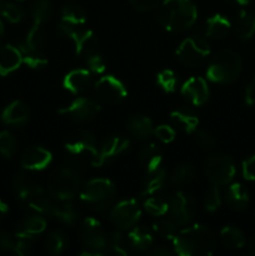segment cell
<instances>
[{"instance_id": "6da1fadb", "label": "cell", "mask_w": 255, "mask_h": 256, "mask_svg": "<svg viewBox=\"0 0 255 256\" xmlns=\"http://www.w3.org/2000/svg\"><path fill=\"white\" fill-rule=\"evenodd\" d=\"M172 242L175 252L180 256L212 255L216 246L212 230L199 224L179 230Z\"/></svg>"}, {"instance_id": "7a4b0ae2", "label": "cell", "mask_w": 255, "mask_h": 256, "mask_svg": "<svg viewBox=\"0 0 255 256\" xmlns=\"http://www.w3.org/2000/svg\"><path fill=\"white\" fill-rule=\"evenodd\" d=\"M198 12L192 0H164L158 9L156 18L164 29L182 32L192 26Z\"/></svg>"}, {"instance_id": "3957f363", "label": "cell", "mask_w": 255, "mask_h": 256, "mask_svg": "<svg viewBox=\"0 0 255 256\" xmlns=\"http://www.w3.org/2000/svg\"><path fill=\"white\" fill-rule=\"evenodd\" d=\"M242 62L239 55L232 50H222L212 56L206 70V76L210 82L218 84H229L242 72Z\"/></svg>"}, {"instance_id": "277c9868", "label": "cell", "mask_w": 255, "mask_h": 256, "mask_svg": "<svg viewBox=\"0 0 255 256\" xmlns=\"http://www.w3.org/2000/svg\"><path fill=\"white\" fill-rule=\"evenodd\" d=\"M116 189L110 180L98 178L86 182L80 198L82 202L95 210H104L114 202Z\"/></svg>"}, {"instance_id": "5b68a950", "label": "cell", "mask_w": 255, "mask_h": 256, "mask_svg": "<svg viewBox=\"0 0 255 256\" xmlns=\"http://www.w3.org/2000/svg\"><path fill=\"white\" fill-rule=\"evenodd\" d=\"M79 189V175L70 168H62L55 172L48 182V192L50 196L59 202H70L76 196Z\"/></svg>"}, {"instance_id": "8992f818", "label": "cell", "mask_w": 255, "mask_h": 256, "mask_svg": "<svg viewBox=\"0 0 255 256\" xmlns=\"http://www.w3.org/2000/svg\"><path fill=\"white\" fill-rule=\"evenodd\" d=\"M32 25L26 35V39L22 45L30 49H40L44 42L42 24L46 22L52 16V4L49 0H35L32 8Z\"/></svg>"}, {"instance_id": "52a82bcc", "label": "cell", "mask_w": 255, "mask_h": 256, "mask_svg": "<svg viewBox=\"0 0 255 256\" xmlns=\"http://www.w3.org/2000/svg\"><path fill=\"white\" fill-rule=\"evenodd\" d=\"M59 32L60 34L72 40L76 55L89 56L95 52L98 40L92 30L82 29V25H72L62 20V22L59 24Z\"/></svg>"}, {"instance_id": "ba28073f", "label": "cell", "mask_w": 255, "mask_h": 256, "mask_svg": "<svg viewBox=\"0 0 255 256\" xmlns=\"http://www.w3.org/2000/svg\"><path fill=\"white\" fill-rule=\"evenodd\" d=\"M205 174L210 182L218 186L228 185L235 175V166L228 155H212L205 162Z\"/></svg>"}, {"instance_id": "9c48e42d", "label": "cell", "mask_w": 255, "mask_h": 256, "mask_svg": "<svg viewBox=\"0 0 255 256\" xmlns=\"http://www.w3.org/2000/svg\"><path fill=\"white\" fill-rule=\"evenodd\" d=\"M210 54V46L205 39L200 36H190L182 40L176 50V56L182 64L195 66L200 64Z\"/></svg>"}, {"instance_id": "30bf717a", "label": "cell", "mask_w": 255, "mask_h": 256, "mask_svg": "<svg viewBox=\"0 0 255 256\" xmlns=\"http://www.w3.org/2000/svg\"><path fill=\"white\" fill-rule=\"evenodd\" d=\"M80 240L82 244L98 255H102L108 249V240L99 220L86 218L80 226Z\"/></svg>"}, {"instance_id": "8fae6325", "label": "cell", "mask_w": 255, "mask_h": 256, "mask_svg": "<svg viewBox=\"0 0 255 256\" xmlns=\"http://www.w3.org/2000/svg\"><path fill=\"white\" fill-rule=\"evenodd\" d=\"M168 202H169V209L166 214L179 226H185L192 222L195 214V202L189 194L178 192L168 199Z\"/></svg>"}, {"instance_id": "7c38bea8", "label": "cell", "mask_w": 255, "mask_h": 256, "mask_svg": "<svg viewBox=\"0 0 255 256\" xmlns=\"http://www.w3.org/2000/svg\"><path fill=\"white\" fill-rule=\"evenodd\" d=\"M140 215H142V210L136 200L128 199L118 202L112 208L110 219L114 222L115 226L122 230H128L135 226V224L139 222Z\"/></svg>"}, {"instance_id": "4fadbf2b", "label": "cell", "mask_w": 255, "mask_h": 256, "mask_svg": "<svg viewBox=\"0 0 255 256\" xmlns=\"http://www.w3.org/2000/svg\"><path fill=\"white\" fill-rule=\"evenodd\" d=\"M100 112V106L94 100L86 98H78L68 106L59 109V114L68 115L78 122H88L94 119Z\"/></svg>"}, {"instance_id": "5bb4252c", "label": "cell", "mask_w": 255, "mask_h": 256, "mask_svg": "<svg viewBox=\"0 0 255 256\" xmlns=\"http://www.w3.org/2000/svg\"><path fill=\"white\" fill-rule=\"evenodd\" d=\"M94 90L98 96L104 102L115 104L126 96L125 85L114 75H105L102 76L94 85Z\"/></svg>"}, {"instance_id": "9a60e30c", "label": "cell", "mask_w": 255, "mask_h": 256, "mask_svg": "<svg viewBox=\"0 0 255 256\" xmlns=\"http://www.w3.org/2000/svg\"><path fill=\"white\" fill-rule=\"evenodd\" d=\"M65 149L74 156H89L90 162L95 160L98 155L96 140L89 132H79L74 138L65 144Z\"/></svg>"}, {"instance_id": "2e32d148", "label": "cell", "mask_w": 255, "mask_h": 256, "mask_svg": "<svg viewBox=\"0 0 255 256\" xmlns=\"http://www.w3.org/2000/svg\"><path fill=\"white\" fill-rule=\"evenodd\" d=\"M20 200L29 208L36 210L38 212L50 215V216H52V212H54V209L58 202V200L50 196V194L48 195L42 188L35 184L30 188L29 192Z\"/></svg>"}, {"instance_id": "e0dca14e", "label": "cell", "mask_w": 255, "mask_h": 256, "mask_svg": "<svg viewBox=\"0 0 255 256\" xmlns=\"http://www.w3.org/2000/svg\"><path fill=\"white\" fill-rule=\"evenodd\" d=\"M129 148V140L122 136H110L105 139L102 148L98 150V155L94 162H92V166H102L106 162L116 158L118 155L122 154Z\"/></svg>"}, {"instance_id": "ac0fdd59", "label": "cell", "mask_w": 255, "mask_h": 256, "mask_svg": "<svg viewBox=\"0 0 255 256\" xmlns=\"http://www.w3.org/2000/svg\"><path fill=\"white\" fill-rule=\"evenodd\" d=\"M52 155L49 150L44 149L42 146H32L28 150H25L22 154V166L26 170H42L52 162Z\"/></svg>"}, {"instance_id": "d6986e66", "label": "cell", "mask_w": 255, "mask_h": 256, "mask_svg": "<svg viewBox=\"0 0 255 256\" xmlns=\"http://www.w3.org/2000/svg\"><path fill=\"white\" fill-rule=\"evenodd\" d=\"M182 94L199 106L209 99V86L202 78H190L182 86Z\"/></svg>"}, {"instance_id": "ffe728a7", "label": "cell", "mask_w": 255, "mask_h": 256, "mask_svg": "<svg viewBox=\"0 0 255 256\" xmlns=\"http://www.w3.org/2000/svg\"><path fill=\"white\" fill-rule=\"evenodd\" d=\"M30 118V110L28 105L22 100L10 102L2 114V122L12 126H22Z\"/></svg>"}, {"instance_id": "44dd1931", "label": "cell", "mask_w": 255, "mask_h": 256, "mask_svg": "<svg viewBox=\"0 0 255 256\" xmlns=\"http://www.w3.org/2000/svg\"><path fill=\"white\" fill-rule=\"evenodd\" d=\"M92 84V72L88 69H76L68 72L62 80V86L72 94L85 92Z\"/></svg>"}, {"instance_id": "7402d4cb", "label": "cell", "mask_w": 255, "mask_h": 256, "mask_svg": "<svg viewBox=\"0 0 255 256\" xmlns=\"http://www.w3.org/2000/svg\"><path fill=\"white\" fill-rule=\"evenodd\" d=\"M22 55L19 48L12 45H4L0 48V75L10 74L22 65Z\"/></svg>"}, {"instance_id": "603a6c76", "label": "cell", "mask_w": 255, "mask_h": 256, "mask_svg": "<svg viewBox=\"0 0 255 256\" xmlns=\"http://www.w3.org/2000/svg\"><path fill=\"white\" fill-rule=\"evenodd\" d=\"M46 228V222L42 216L32 215L22 219L16 226V236H32L42 234Z\"/></svg>"}, {"instance_id": "cb8c5ba5", "label": "cell", "mask_w": 255, "mask_h": 256, "mask_svg": "<svg viewBox=\"0 0 255 256\" xmlns=\"http://www.w3.org/2000/svg\"><path fill=\"white\" fill-rule=\"evenodd\" d=\"M139 162L146 172H154V170L162 166V152L155 144H149L140 152Z\"/></svg>"}, {"instance_id": "d4e9b609", "label": "cell", "mask_w": 255, "mask_h": 256, "mask_svg": "<svg viewBox=\"0 0 255 256\" xmlns=\"http://www.w3.org/2000/svg\"><path fill=\"white\" fill-rule=\"evenodd\" d=\"M128 130L138 140H146L154 134V126L149 118L136 115L132 116L128 122Z\"/></svg>"}, {"instance_id": "484cf974", "label": "cell", "mask_w": 255, "mask_h": 256, "mask_svg": "<svg viewBox=\"0 0 255 256\" xmlns=\"http://www.w3.org/2000/svg\"><path fill=\"white\" fill-rule=\"evenodd\" d=\"M225 200L232 209L240 212L249 204V194L242 184H232L225 192Z\"/></svg>"}, {"instance_id": "4316f807", "label": "cell", "mask_w": 255, "mask_h": 256, "mask_svg": "<svg viewBox=\"0 0 255 256\" xmlns=\"http://www.w3.org/2000/svg\"><path fill=\"white\" fill-rule=\"evenodd\" d=\"M129 245L136 252H148L152 245V236L148 229L142 226H134L128 235Z\"/></svg>"}, {"instance_id": "83f0119b", "label": "cell", "mask_w": 255, "mask_h": 256, "mask_svg": "<svg viewBox=\"0 0 255 256\" xmlns=\"http://www.w3.org/2000/svg\"><path fill=\"white\" fill-rule=\"evenodd\" d=\"M165 182H166V172H165L164 166H160L159 169L152 172H146V179L144 182L142 195L145 198L155 195L162 189Z\"/></svg>"}, {"instance_id": "f1b7e54d", "label": "cell", "mask_w": 255, "mask_h": 256, "mask_svg": "<svg viewBox=\"0 0 255 256\" xmlns=\"http://www.w3.org/2000/svg\"><path fill=\"white\" fill-rule=\"evenodd\" d=\"M172 120L176 126L182 129L186 132H196L198 125H199V118L192 112L186 109H178L172 112Z\"/></svg>"}, {"instance_id": "f546056e", "label": "cell", "mask_w": 255, "mask_h": 256, "mask_svg": "<svg viewBox=\"0 0 255 256\" xmlns=\"http://www.w3.org/2000/svg\"><path fill=\"white\" fill-rule=\"evenodd\" d=\"M235 32L240 39H250L255 34V15L246 10H242L235 20Z\"/></svg>"}, {"instance_id": "4dcf8cb0", "label": "cell", "mask_w": 255, "mask_h": 256, "mask_svg": "<svg viewBox=\"0 0 255 256\" xmlns=\"http://www.w3.org/2000/svg\"><path fill=\"white\" fill-rule=\"evenodd\" d=\"M230 22L222 15H214L206 22V36L212 39H220L225 36L230 30Z\"/></svg>"}, {"instance_id": "1f68e13d", "label": "cell", "mask_w": 255, "mask_h": 256, "mask_svg": "<svg viewBox=\"0 0 255 256\" xmlns=\"http://www.w3.org/2000/svg\"><path fill=\"white\" fill-rule=\"evenodd\" d=\"M220 239L225 246L230 249H240L245 245V235L239 228L225 226L220 232Z\"/></svg>"}, {"instance_id": "d6a6232c", "label": "cell", "mask_w": 255, "mask_h": 256, "mask_svg": "<svg viewBox=\"0 0 255 256\" xmlns=\"http://www.w3.org/2000/svg\"><path fill=\"white\" fill-rule=\"evenodd\" d=\"M52 216L69 225H75L78 222V212L69 202H59L58 200Z\"/></svg>"}, {"instance_id": "836d02e7", "label": "cell", "mask_w": 255, "mask_h": 256, "mask_svg": "<svg viewBox=\"0 0 255 256\" xmlns=\"http://www.w3.org/2000/svg\"><path fill=\"white\" fill-rule=\"evenodd\" d=\"M19 50L22 55V62H25L28 66L32 68V69L42 68L48 64L46 56L42 54L40 49H29V48L19 45Z\"/></svg>"}, {"instance_id": "e575fe53", "label": "cell", "mask_w": 255, "mask_h": 256, "mask_svg": "<svg viewBox=\"0 0 255 256\" xmlns=\"http://www.w3.org/2000/svg\"><path fill=\"white\" fill-rule=\"evenodd\" d=\"M144 209L146 210L148 214H150L152 216L160 218L168 212L169 202H168L166 199H164V198L162 196L150 195V196H146V199H145Z\"/></svg>"}, {"instance_id": "d590c367", "label": "cell", "mask_w": 255, "mask_h": 256, "mask_svg": "<svg viewBox=\"0 0 255 256\" xmlns=\"http://www.w3.org/2000/svg\"><path fill=\"white\" fill-rule=\"evenodd\" d=\"M179 225L172 219L168 214L158 218V222L154 224V230L162 238H168L172 240L179 232Z\"/></svg>"}, {"instance_id": "8d00e7d4", "label": "cell", "mask_w": 255, "mask_h": 256, "mask_svg": "<svg viewBox=\"0 0 255 256\" xmlns=\"http://www.w3.org/2000/svg\"><path fill=\"white\" fill-rule=\"evenodd\" d=\"M62 20L72 25H82L86 22V14L79 5H65L62 10Z\"/></svg>"}, {"instance_id": "74e56055", "label": "cell", "mask_w": 255, "mask_h": 256, "mask_svg": "<svg viewBox=\"0 0 255 256\" xmlns=\"http://www.w3.org/2000/svg\"><path fill=\"white\" fill-rule=\"evenodd\" d=\"M68 245V238L62 232H52L46 238V250L49 254H62Z\"/></svg>"}, {"instance_id": "f35d334b", "label": "cell", "mask_w": 255, "mask_h": 256, "mask_svg": "<svg viewBox=\"0 0 255 256\" xmlns=\"http://www.w3.org/2000/svg\"><path fill=\"white\" fill-rule=\"evenodd\" d=\"M194 178V168L189 164H182L175 168L170 175V180L175 185H185L190 182Z\"/></svg>"}, {"instance_id": "ab89813d", "label": "cell", "mask_w": 255, "mask_h": 256, "mask_svg": "<svg viewBox=\"0 0 255 256\" xmlns=\"http://www.w3.org/2000/svg\"><path fill=\"white\" fill-rule=\"evenodd\" d=\"M128 242L125 239L124 235L122 234V232H112V236H110L109 242H108V246H110V249L118 255H128L129 250H128Z\"/></svg>"}, {"instance_id": "60d3db41", "label": "cell", "mask_w": 255, "mask_h": 256, "mask_svg": "<svg viewBox=\"0 0 255 256\" xmlns=\"http://www.w3.org/2000/svg\"><path fill=\"white\" fill-rule=\"evenodd\" d=\"M16 149V142L15 138L9 132H0V155L4 158H12Z\"/></svg>"}, {"instance_id": "b9f144b4", "label": "cell", "mask_w": 255, "mask_h": 256, "mask_svg": "<svg viewBox=\"0 0 255 256\" xmlns=\"http://www.w3.org/2000/svg\"><path fill=\"white\" fill-rule=\"evenodd\" d=\"M158 85L164 90L165 92H172L176 88V76L172 70H162L156 76Z\"/></svg>"}, {"instance_id": "7bdbcfd3", "label": "cell", "mask_w": 255, "mask_h": 256, "mask_svg": "<svg viewBox=\"0 0 255 256\" xmlns=\"http://www.w3.org/2000/svg\"><path fill=\"white\" fill-rule=\"evenodd\" d=\"M220 204H222V198H220L219 186L212 184L205 195V209L212 212L219 209Z\"/></svg>"}, {"instance_id": "ee69618b", "label": "cell", "mask_w": 255, "mask_h": 256, "mask_svg": "<svg viewBox=\"0 0 255 256\" xmlns=\"http://www.w3.org/2000/svg\"><path fill=\"white\" fill-rule=\"evenodd\" d=\"M2 16H4L5 19L9 20L10 22H22V19L24 18V12H22V9L19 5L14 4V2H6L4 10H2Z\"/></svg>"}, {"instance_id": "f6af8a7d", "label": "cell", "mask_w": 255, "mask_h": 256, "mask_svg": "<svg viewBox=\"0 0 255 256\" xmlns=\"http://www.w3.org/2000/svg\"><path fill=\"white\" fill-rule=\"evenodd\" d=\"M32 185H34V182H32L28 176H25V175L22 174L16 175L14 179L15 194L18 195L19 199H22V198L29 192V189L32 186Z\"/></svg>"}, {"instance_id": "bcb514c9", "label": "cell", "mask_w": 255, "mask_h": 256, "mask_svg": "<svg viewBox=\"0 0 255 256\" xmlns=\"http://www.w3.org/2000/svg\"><path fill=\"white\" fill-rule=\"evenodd\" d=\"M88 64V70H89L92 74H102L105 72L106 66H105V62L99 54H90L86 59Z\"/></svg>"}, {"instance_id": "7dc6e473", "label": "cell", "mask_w": 255, "mask_h": 256, "mask_svg": "<svg viewBox=\"0 0 255 256\" xmlns=\"http://www.w3.org/2000/svg\"><path fill=\"white\" fill-rule=\"evenodd\" d=\"M18 240L15 242L14 252H16L18 255L25 256L29 254L30 250L32 248V242H34V238L32 236H16Z\"/></svg>"}, {"instance_id": "c3c4849f", "label": "cell", "mask_w": 255, "mask_h": 256, "mask_svg": "<svg viewBox=\"0 0 255 256\" xmlns=\"http://www.w3.org/2000/svg\"><path fill=\"white\" fill-rule=\"evenodd\" d=\"M154 135L164 144L172 142L175 139V132L169 125H159L154 129Z\"/></svg>"}, {"instance_id": "681fc988", "label": "cell", "mask_w": 255, "mask_h": 256, "mask_svg": "<svg viewBox=\"0 0 255 256\" xmlns=\"http://www.w3.org/2000/svg\"><path fill=\"white\" fill-rule=\"evenodd\" d=\"M195 140L204 149H210L215 144V140L212 138V135L210 132H204V130H199V132H195Z\"/></svg>"}, {"instance_id": "f907efd6", "label": "cell", "mask_w": 255, "mask_h": 256, "mask_svg": "<svg viewBox=\"0 0 255 256\" xmlns=\"http://www.w3.org/2000/svg\"><path fill=\"white\" fill-rule=\"evenodd\" d=\"M242 176L250 182H255V155L242 162Z\"/></svg>"}, {"instance_id": "816d5d0a", "label": "cell", "mask_w": 255, "mask_h": 256, "mask_svg": "<svg viewBox=\"0 0 255 256\" xmlns=\"http://www.w3.org/2000/svg\"><path fill=\"white\" fill-rule=\"evenodd\" d=\"M130 4L140 12H150L159 5L160 0H129Z\"/></svg>"}, {"instance_id": "f5cc1de1", "label": "cell", "mask_w": 255, "mask_h": 256, "mask_svg": "<svg viewBox=\"0 0 255 256\" xmlns=\"http://www.w3.org/2000/svg\"><path fill=\"white\" fill-rule=\"evenodd\" d=\"M15 242L12 239V235L6 232H2L0 230V252H10V250H14Z\"/></svg>"}, {"instance_id": "db71d44e", "label": "cell", "mask_w": 255, "mask_h": 256, "mask_svg": "<svg viewBox=\"0 0 255 256\" xmlns=\"http://www.w3.org/2000/svg\"><path fill=\"white\" fill-rule=\"evenodd\" d=\"M245 102L248 105H255V78L245 90Z\"/></svg>"}, {"instance_id": "11a10c76", "label": "cell", "mask_w": 255, "mask_h": 256, "mask_svg": "<svg viewBox=\"0 0 255 256\" xmlns=\"http://www.w3.org/2000/svg\"><path fill=\"white\" fill-rule=\"evenodd\" d=\"M148 255H154V256H172V252H170L166 248H155V249L148 250Z\"/></svg>"}, {"instance_id": "9f6ffc18", "label": "cell", "mask_w": 255, "mask_h": 256, "mask_svg": "<svg viewBox=\"0 0 255 256\" xmlns=\"http://www.w3.org/2000/svg\"><path fill=\"white\" fill-rule=\"evenodd\" d=\"M8 212H9V206H8V204L2 202V200H0V220H2L5 216H6Z\"/></svg>"}, {"instance_id": "6f0895ef", "label": "cell", "mask_w": 255, "mask_h": 256, "mask_svg": "<svg viewBox=\"0 0 255 256\" xmlns=\"http://www.w3.org/2000/svg\"><path fill=\"white\" fill-rule=\"evenodd\" d=\"M249 250H250V252H252V255H255V235L252 238V240H250Z\"/></svg>"}, {"instance_id": "680465c9", "label": "cell", "mask_w": 255, "mask_h": 256, "mask_svg": "<svg viewBox=\"0 0 255 256\" xmlns=\"http://www.w3.org/2000/svg\"><path fill=\"white\" fill-rule=\"evenodd\" d=\"M232 2H234L235 4L242 5V6H244V5H248V4H249L250 0H232Z\"/></svg>"}, {"instance_id": "91938a15", "label": "cell", "mask_w": 255, "mask_h": 256, "mask_svg": "<svg viewBox=\"0 0 255 256\" xmlns=\"http://www.w3.org/2000/svg\"><path fill=\"white\" fill-rule=\"evenodd\" d=\"M5 4H6V2H5V0H0V16H2Z\"/></svg>"}, {"instance_id": "94428289", "label": "cell", "mask_w": 255, "mask_h": 256, "mask_svg": "<svg viewBox=\"0 0 255 256\" xmlns=\"http://www.w3.org/2000/svg\"><path fill=\"white\" fill-rule=\"evenodd\" d=\"M2 34H4V25H2V22H0V39H2Z\"/></svg>"}]
</instances>
